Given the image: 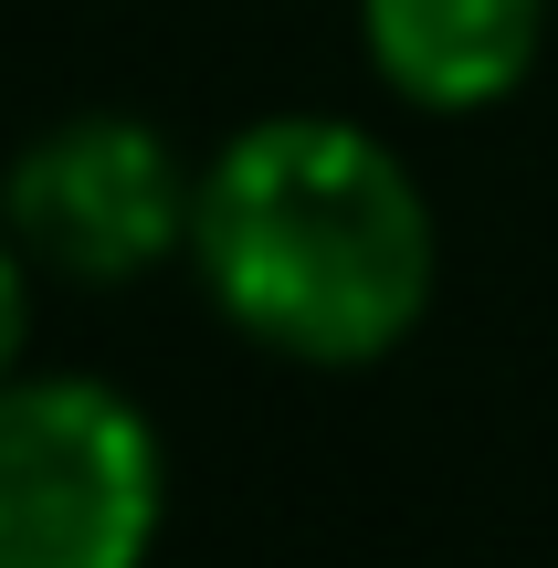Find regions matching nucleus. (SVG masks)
<instances>
[{"instance_id": "obj_2", "label": "nucleus", "mask_w": 558, "mask_h": 568, "mask_svg": "<svg viewBox=\"0 0 558 568\" xmlns=\"http://www.w3.org/2000/svg\"><path fill=\"white\" fill-rule=\"evenodd\" d=\"M159 432L105 379H0V568H148Z\"/></svg>"}, {"instance_id": "obj_4", "label": "nucleus", "mask_w": 558, "mask_h": 568, "mask_svg": "<svg viewBox=\"0 0 558 568\" xmlns=\"http://www.w3.org/2000/svg\"><path fill=\"white\" fill-rule=\"evenodd\" d=\"M358 42L390 95L433 116H475L538 74L548 0H358Z\"/></svg>"}, {"instance_id": "obj_5", "label": "nucleus", "mask_w": 558, "mask_h": 568, "mask_svg": "<svg viewBox=\"0 0 558 568\" xmlns=\"http://www.w3.org/2000/svg\"><path fill=\"white\" fill-rule=\"evenodd\" d=\"M21 337H32V264H21V243L0 232V379L21 368Z\"/></svg>"}, {"instance_id": "obj_1", "label": "nucleus", "mask_w": 558, "mask_h": 568, "mask_svg": "<svg viewBox=\"0 0 558 568\" xmlns=\"http://www.w3.org/2000/svg\"><path fill=\"white\" fill-rule=\"evenodd\" d=\"M190 264L253 347L369 368L433 305V201L348 116H253L201 169Z\"/></svg>"}, {"instance_id": "obj_3", "label": "nucleus", "mask_w": 558, "mask_h": 568, "mask_svg": "<svg viewBox=\"0 0 558 568\" xmlns=\"http://www.w3.org/2000/svg\"><path fill=\"white\" fill-rule=\"evenodd\" d=\"M190 211H201V169L159 138L148 116H63L0 180V232L21 264L63 284H138L169 253H190Z\"/></svg>"}]
</instances>
